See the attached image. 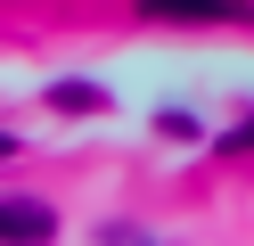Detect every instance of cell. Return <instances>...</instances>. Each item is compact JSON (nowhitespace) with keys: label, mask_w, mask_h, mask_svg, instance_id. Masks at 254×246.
<instances>
[{"label":"cell","mask_w":254,"mask_h":246,"mask_svg":"<svg viewBox=\"0 0 254 246\" xmlns=\"http://www.w3.org/2000/svg\"><path fill=\"white\" fill-rule=\"evenodd\" d=\"M0 238L8 246H50L58 238V213L41 197H0Z\"/></svg>","instance_id":"6da1fadb"},{"label":"cell","mask_w":254,"mask_h":246,"mask_svg":"<svg viewBox=\"0 0 254 246\" xmlns=\"http://www.w3.org/2000/svg\"><path fill=\"white\" fill-rule=\"evenodd\" d=\"M139 16H156V25H221V16H246V0H139Z\"/></svg>","instance_id":"7a4b0ae2"},{"label":"cell","mask_w":254,"mask_h":246,"mask_svg":"<svg viewBox=\"0 0 254 246\" xmlns=\"http://www.w3.org/2000/svg\"><path fill=\"white\" fill-rule=\"evenodd\" d=\"M50 107L58 115H107V90L99 82H50Z\"/></svg>","instance_id":"3957f363"},{"label":"cell","mask_w":254,"mask_h":246,"mask_svg":"<svg viewBox=\"0 0 254 246\" xmlns=\"http://www.w3.org/2000/svg\"><path fill=\"white\" fill-rule=\"evenodd\" d=\"M156 140H197V115H172L164 107V115H156Z\"/></svg>","instance_id":"277c9868"},{"label":"cell","mask_w":254,"mask_h":246,"mask_svg":"<svg viewBox=\"0 0 254 246\" xmlns=\"http://www.w3.org/2000/svg\"><path fill=\"white\" fill-rule=\"evenodd\" d=\"M221 148H254V115H246V123H238V131H230Z\"/></svg>","instance_id":"5b68a950"}]
</instances>
